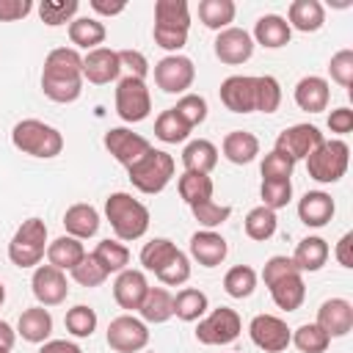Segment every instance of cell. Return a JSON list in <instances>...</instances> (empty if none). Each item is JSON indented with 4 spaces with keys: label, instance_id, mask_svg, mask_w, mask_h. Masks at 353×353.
Segmentation results:
<instances>
[{
    "label": "cell",
    "instance_id": "6da1fadb",
    "mask_svg": "<svg viewBox=\"0 0 353 353\" xmlns=\"http://www.w3.org/2000/svg\"><path fill=\"white\" fill-rule=\"evenodd\" d=\"M41 91L52 102H74L83 91V55L74 47H55L44 58Z\"/></svg>",
    "mask_w": 353,
    "mask_h": 353
},
{
    "label": "cell",
    "instance_id": "7a4b0ae2",
    "mask_svg": "<svg viewBox=\"0 0 353 353\" xmlns=\"http://www.w3.org/2000/svg\"><path fill=\"white\" fill-rule=\"evenodd\" d=\"M105 218L116 234V240L132 243L138 237L146 234L149 229V210L146 204H141L138 199H132L130 193H110L105 199Z\"/></svg>",
    "mask_w": 353,
    "mask_h": 353
},
{
    "label": "cell",
    "instance_id": "3957f363",
    "mask_svg": "<svg viewBox=\"0 0 353 353\" xmlns=\"http://www.w3.org/2000/svg\"><path fill=\"white\" fill-rule=\"evenodd\" d=\"M190 30V8L185 0H157L154 3V44L176 55Z\"/></svg>",
    "mask_w": 353,
    "mask_h": 353
},
{
    "label": "cell",
    "instance_id": "277c9868",
    "mask_svg": "<svg viewBox=\"0 0 353 353\" xmlns=\"http://www.w3.org/2000/svg\"><path fill=\"white\" fill-rule=\"evenodd\" d=\"M11 143H14L19 152L30 154V157L50 160V157H58V154H61V149H63V135H61L55 127L39 121V119H22V121H17L14 130H11Z\"/></svg>",
    "mask_w": 353,
    "mask_h": 353
},
{
    "label": "cell",
    "instance_id": "5b68a950",
    "mask_svg": "<svg viewBox=\"0 0 353 353\" xmlns=\"http://www.w3.org/2000/svg\"><path fill=\"white\" fill-rule=\"evenodd\" d=\"M174 168H176L174 157H171L168 152H163V149H154V146H152V149H149V152H146L135 165H130V168H127V174H130V182H132V188H135V190L154 196V193H160V190L171 182Z\"/></svg>",
    "mask_w": 353,
    "mask_h": 353
},
{
    "label": "cell",
    "instance_id": "8992f818",
    "mask_svg": "<svg viewBox=\"0 0 353 353\" xmlns=\"http://www.w3.org/2000/svg\"><path fill=\"white\" fill-rule=\"evenodd\" d=\"M47 254V226L41 218H28L8 243V259L17 268H39Z\"/></svg>",
    "mask_w": 353,
    "mask_h": 353
},
{
    "label": "cell",
    "instance_id": "52a82bcc",
    "mask_svg": "<svg viewBox=\"0 0 353 353\" xmlns=\"http://www.w3.org/2000/svg\"><path fill=\"white\" fill-rule=\"evenodd\" d=\"M347 160H350V149L345 141L334 138V141H323L309 157H306V171L312 179L331 185L339 182L347 171Z\"/></svg>",
    "mask_w": 353,
    "mask_h": 353
},
{
    "label": "cell",
    "instance_id": "ba28073f",
    "mask_svg": "<svg viewBox=\"0 0 353 353\" xmlns=\"http://www.w3.org/2000/svg\"><path fill=\"white\" fill-rule=\"evenodd\" d=\"M149 110H152V97L146 88V80H138L130 74L121 77L116 85V113L121 116V121L138 124L149 116Z\"/></svg>",
    "mask_w": 353,
    "mask_h": 353
},
{
    "label": "cell",
    "instance_id": "9c48e42d",
    "mask_svg": "<svg viewBox=\"0 0 353 353\" xmlns=\"http://www.w3.org/2000/svg\"><path fill=\"white\" fill-rule=\"evenodd\" d=\"M243 331V323H240V314L229 306H218L212 309L204 320H199L196 325V339L201 345H229L240 336Z\"/></svg>",
    "mask_w": 353,
    "mask_h": 353
},
{
    "label": "cell",
    "instance_id": "30bf717a",
    "mask_svg": "<svg viewBox=\"0 0 353 353\" xmlns=\"http://www.w3.org/2000/svg\"><path fill=\"white\" fill-rule=\"evenodd\" d=\"M196 80V66L188 55H165L154 63V83L165 94H185Z\"/></svg>",
    "mask_w": 353,
    "mask_h": 353
},
{
    "label": "cell",
    "instance_id": "8fae6325",
    "mask_svg": "<svg viewBox=\"0 0 353 353\" xmlns=\"http://www.w3.org/2000/svg\"><path fill=\"white\" fill-rule=\"evenodd\" d=\"M108 345L116 353H138L149 345V328L132 314H119L108 325Z\"/></svg>",
    "mask_w": 353,
    "mask_h": 353
},
{
    "label": "cell",
    "instance_id": "7c38bea8",
    "mask_svg": "<svg viewBox=\"0 0 353 353\" xmlns=\"http://www.w3.org/2000/svg\"><path fill=\"white\" fill-rule=\"evenodd\" d=\"M323 141L325 138H323V132L314 124H292L284 132H279L273 149L281 152V154H287L292 163H298V160H306Z\"/></svg>",
    "mask_w": 353,
    "mask_h": 353
},
{
    "label": "cell",
    "instance_id": "4fadbf2b",
    "mask_svg": "<svg viewBox=\"0 0 353 353\" xmlns=\"http://www.w3.org/2000/svg\"><path fill=\"white\" fill-rule=\"evenodd\" d=\"M248 334H251V342L265 350V353H281L290 347V336L292 331L287 328V323L276 314H256L251 323H248Z\"/></svg>",
    "mask_w": 353,
    "mask_h": 353
},
{
    "label": "cell",
    "instance_id": "5bb4252c",
    "mask_svg": "<svg viewBox=\"0 0 353 353\" xmlns=\"http://www.w3.org/2000/svg\"><path fill=\"white\" fill-rule=\"evenodd\" d=\"M105 149H108L124 168H130V165H135V163L152 149V143H149L143 135H138V132H132V130H127V127H113V130L105 132Z\"/></svg>",
    "mask_w": 353,
    "mask_h": 353
},
{
    "label": "cell",
    "instance_id": "9a60e30c",
    "mask_svg": "<svg viewBox=\"0 0 353 353\" xmlns=\"http://www.w3.org/2000/svg\"><path fill=\"white\" fill-rule=\"evenodd\" d=\"M30 287H33V295H36L39 306H58L69 295V281H66L63 270H58L52 265H39L33 270Z\"/></svg>",
    "mask_w": 353,
    "mask_h": 353
},
{
    "label": "cell",
    "instance_id": "2e32d148",
    "mask_svg": "<svg viewBox=\"0 0 353 353\" xmlns=\"http://www.w3.org/2000/svg\"><path fill=\"white\" fill-rule=\"evenodd\" d=\"M212 50L218 55L221 63H229V66H237V63H245L251 55H254V39L248 30L243 28H226L215 36L212 41Z\"/></svg>",
    "mask_w": 353,
    "mask_h": 353
},
{
    "label": "cell",
    "instance_id": "e0dca14e",
    "mask_svg": "<svg viewBox=\"0 0 353 353\" xmlns=\"http://www.w3.org/2000/svg\"><path fill=\"white\" fill-rule=\"evenodd\" d=\"M119 74H121L119 50L97 47V50H88L83 55V80H88L94 85H105V83L119 80Z\"/></svg>",
    "mask_w": 353,
    "mask_h": 353
},
{
    "label": "cell",
    "instance_id": "ac0fdd59",
    "mask_svg": "<svg viewBox=\"0 0 353 353\" xmlns=\"http://www.w3.org/2000/svg\"><path fill=\"white\" fill-rule=\"evenodd\" d=\"M317 325L328 336H345L353 328V303L345 298H328L317 309Z\"/></svg>",
    "mask_w": 353,
    "mask_h": 353
},
{
    "label": "cell",
    "instance_id": "d6986e66",
    "mask_svg": "<svg viewBox=\"0 0 353 353\" xmlns=\"http://www.w3.org/2000/svg\"><path fill=\"white\" fill-rule=\"evenodd\" d=\"M146 292H149V281H146L143 270L127 268V270H121V273L116 276V281H113V298H116V303H119L121 309H127V312H138V306H141V301L146 298Z\"/></svg>",
    "mask_w": 353,
    "mask_h": 353
},
{
    "label": "cell",
    "instance_id": "ffe728a7",
    "mask_svg": "<svg viewBox=\"0 0 353 353\" xmlns=\"http://www.w3.org/2000/svg\"><path fill=\"white\" fill-rule=\"evenodd\" d=\"M221 102L232 113H251L254 110V77L248 74H232L218 88Z\"/></svg>",
    "mask_w": 353,
    "mask_h": 353
},
{
    "label": "cell",
    "instance_id": "44dd1931",
    "mask_svg": "<svg viewBox=\"0 0 353 353\" xmlns=\"http://www.w3.org/2000/svg\"><path fill=\"white\" fill-rule=\"evenodd\" d=\"M226 254H229L226 240L212 229H201L190 237V256L204 268H218L226 259Z\"/></svg>",
    "mask_w": 353,
    "mask_h": 353
},
{
    "label": "cell",
    "instance_id": "7402d4cb",
    "mask_svg": "<svg viewBox=\"0 0 353 353\" xmlns=\"http://www.w3.org/2000/svg\"><path fill=\"white\" fill-rule=\"evenodd\" d=\"M328 99H331V88H328V80L325 77H317V74H309V77H301L298 85H295V105L306 113H320L328 108Z\"/></svg>",
    "mask_w": 353,
    "mask_h": 353
},
{
    "label": "cell",
    "instance_id": "603a6c76",
    "mask_svg": "<svg viewBox=\"0 0 353 353\" xmlns=\"http://www.w3.org/2000/svg\"><path fill=\"white\" fill-rule=\"evenodd\" d=\"M334 210H336L334 207V199L325 190H309L298 201V218H301V223H306L312 229L325 226L334 218Z\"/></svg>",
    "mask_w": 353,
    "mask_h": 353
},
{
    "label": "cell",
    "instance_id": "cb8c5ba5",
    "mask_svg": "<svg viewBox=\"0 0 353 353\" xmlns=\"http://www.w3.org/2000/svg\"><path fill=\"white\" fill-rule=\"evenodd\" d=\"M325 22V8L320 0H292L287 8V25L290 30H301V33H314L320 30Z\"/></svg>",
    "mask_w": 353,
    "mask_h": 353
},
{
    "label": "cell",
    "instance_id": "d4e9b609",
    "mask_svg": "<svg viewBox=\"0 0 353 353\" xmlns=\"http://www.w3.org/2000/svg\"><path fill=\"white\" fill-rule=\"evenodd\" d=\"M17 334L25 339V342H33V345H44L47 336L52 334V314L44 309V306H30L19 314V323H17Z\"/></svg>",
    "mask_w": 353,
    "mask_h": 353
},
{
    "label": "cell",
    "instance_id": "484cf974",
    "mask_svg": "<svg viewBox=\"0 0 353 353\" xmlns=\"http://www.w3.org/2000/svg\"><path fill=\"white\" fill-rule=\"evenodd\" d=\"M221 152L229 163L245 165L259 154V138L254 132H245V130H232V132H226V138L221 143Z\"/></svg>",
    "mask_w": 353,
    "mask_h": 353
},
{
    "label": "cell",
    "instance_id": "4316f807",
    "mask_svg": "<svg viewBox=\"0 0 353 353\" xmlns=\"http://www.w3.org/2000/svg\"><path fill=\"white\" fill-rule=\"evenodd\" d=\"M63 229L66 234L77 237V240H88L99 232V212L91 207V204H72L66 212H63Z\"/></svg>",
    "mask_w": 353,
    "mask_h": 353
},
{
    "label": "cell",
    "instance_id": "83f0119b",
    "mask_svg": "<svg viewBox=\"0 0 353 353\" xmlns=\"http://www.w3.org/2000/svg\"><path fill=\"white\" fill-rule=\"evenodd\" d=\"M290 36H292V30H290L287 19L279 17V14H265V17H259L256 25H254V39H256V44H262V47H268V50H279V47L290 44Z\"/></svg>",
    "mask_w": 353,
    "mask_h": 353
},
{
    "label": "cell",
    "instance_id": "f1b7e54d",
    "mask_svg": "<svg viewBox=\"0 0 353 353\" xmlns=\"http://www.w3.org/2000/svg\"><path fill=\"white\" fill-rule=\"evenodd\" d=\"M182 165L185 171L196 174H210L218 165V146L207 138H196L182 149Z\"/></svg>",
    "mask_w": 353,
    "mask_h": 353
},
{
    "label": "cell",
    "instance_id": "f546056e",
    "mask_svg": "<svg viewBox=\"0 0 353 353\" xmlns=\"http://www.w3.org/2000/svg\"><path fill=\"white\" fill-rule=\"evenodd\" d=\"M83 256H85V248L72 234H61L52 243H47V262L58 270H72Z\"/></svg>",
    "mask_w": 353,
    "mask_h": 353
},
{
    "label": "cell",
    "instance_id": "4dcf8cb0",
    "mask_svg": "<svg viewBox=\"0 0 353 353\" xmlns=\"http://www.w3.org/2000/svg\"><path fill=\"white\" fill-rule=\"evenodd\" d=\"M268 290H270L273 303L279 309H284V312H295L303 303V298H306V284H303L301 273H290V276L273 281Z\"/></svg>",
    "mask_w": 353,
    "mask_h": 353
},
{
    "label": "cell",
    "instance_id": "1f68e13d",
    "mask_svg": "<svg viewBox=\"0 0 353 353\" xmlns=\"http://www.w3.org/2000/svg\"><path fill=\"white\" fill-rule=\"evenodd\" d=\"M328 243L323 240V237H317V234H312V237H303L298 245H295V254H292V262H295V268L303 273V270H309V273H314V270H320L323 265H325V259H328Z\"/></svg>",
    "mask_w": 353,
    "mask_h": 353
},
{
    "label": "cell",
    "instance_id": "d6a6232c",
    "mask_svg": "<svg viewBox=\"0 0 353 353\" xmlns=\"http://www.w3.org/2000/svg\"><path fill=\"white\" fill-rule=\"evenodd\" d=\"M138 312H141L143 323L160 325V323H165V320L174 317V295L168 290H163V287H149V292L141 301Z\"/></svg>",
    "mask_w": 353,
    "mask_h": 353
},
{
    "label": "cell",
    "instance_id": "836d02e7",
    "mask_svg": "<svg viewBox=\"0 0 353 353\" xmlns=\"http://www.w3.org/2000/svg\"><path fill=\"white\" fill-rule=\"evenodd\" d=\"M179 254H182V251H179L168 237H154V240H149V243L141 248V265L157 276V273L165 270Z\"/></svg>",
    "mask_w": 353,
    "mask_h": 353
},
{
    "label": "cell",
    "instance_id": "e575fe53",
    "mask_svg": "<svg viewBox=\"0 0 353 353\" xmlns=\"http://www.w3.org/2000/svg\"><path fill=\"white\" fill-rule=\"evenodd\" d=\"M69 41L83 50H97L105 41V25L97 17H74L69 22Z\"/></svg>",
    "mask_w": 353,
    "mask_h": 353
},
{
    "label": "cell",
    "instance_id": "d590c367",
    "mask_svg": "<svg viewBox=\"0 0 353 353\" xmlns=\"http://www.w3.org/2000/svg\"><path fill=\"white\" fill-rule=\"evenodd\" d=\"M176 190H179L182 201H185L188 207H193V204L210 201V199H212V190H215V185H212L210 174H196V171H185V174H182L179 179H176Z\"/></svg>",
    "mask_w": 353,
    "mask_h": 353
},
{
    "label": "cell",
    "instance_id": "8d00e7d4",
    "mask_svg": "<svg viewBox=\"0 0 353 353\" xmlns=\"http://www.w3.org/2000/svg\"><path fill=\"white\" fill-rule=\"evenodd\" d=\"M207 309H210V301H207V295H204L201 290H196V287H185V290H179V292L174 295V314H176L179 320H185V323L199 320Z\"/></svg>",
    "mask_w": 353,
    "mask_h": 353
},
{
    "label": "cell",
    "instance_id": "74e56055",
    "mask_svg": "<svg viewBox=\"0 0 353 353\" xmlns=\"http://www.w3.org/2000/svg\"><path fill=\"white\" fill-rule=\"evenodd\" d=\"M234 3L232 0H201L199 3V19L210 28V30H226L229 22L234 19Z\"/></svg>",
    "mask_w": 353,
    "mask_h": 353
},
{
    "label": "cell",
    "instance_id": "f35d334b",
    "mask_svg": "<svg viewBox=\"0 0 353 353\" xmlns=\"http://www.w3.org/2000/svg\"><path fill=\"white\" fill-rule=\"evenodd\" d=\"M281 105V85L270 74L254 77V110L259 113H276Z\"/></svg>",
    "mask_w": 353,
    "mask_h": 353
},
{
    "label": "cell",
    "instance_id": "ab89813d",
    "mask_svg": "<svg viewBox=\"0 0 353 353\" xmlns=\"http://www.w3.org/2000/svg\"><path fill=\"white\" fill-rule=\"evenodd\" d=\"M276 226H279V221H276V212L273 210H268V207H254V210H248V215H245V221H243V229H245V234L251 237V240H256V243H262V240H270L273 234H276Z\"/></svg>",
    "mask_w": 353,
    "mask_h": 353
},
{
    "label": "cell",
    "instance_id": "60d3db41",
    "mask_svg": "<svg viewBox=\"0 0 353 353\" xmlns=\"http://www.w3.org/2000/svg\"><path fill=\"white\" fill-rule=\"evenodd\" d=\"M94 256H97V262L108 270V276L110 273H121V270H127V262H130V251H127V245L124 243H119V240H99L97 243V248L91 251Z\"/></svg>",
    "mask_w": 353,
    "mask_h": 353
},
{
    "label": "cell",
    "instance_id": "b9f144b4",
    "mask_svg": "<svg viewBox=\"0 0 353 353\" xmlns=\"http://www.w3.org/2000/svg\"><path fill=\"white\" fill-rule=\"evenodd\" d=\"M290 342L301 353H325V347L331 345V336L317 323H303L301 328H295V334L290 336Z\"/></svg>",
    "mask_w": 353,
    "mask_h": 353
},
{
    "label": "cell",
    "instance_id": "7bdbcfd3",
    "mask_svg": "<svg viewBox=\"0 0 353 353\" xmlns=\"http://www.w3.org/2000/svg\"><path fill=\"white\" fill-rule=\"evenodd\" d=\"M154 135L163 141V143H182L188 135H190V127L176 116L174 108L163 110L157 119H154Z\"/></svg>",
    "mask_w": 353,
    "mask_h": 353
},
{
    "label": "cell",
    "instance_id": "ee69618b",
    "mask_svg": "<svg viewBox=\"0 0 353 353\" xmlns=\"http://www.w3.org/2000/svg\"><path fill=\"white\" fill-rule=\"evenodd\" d=\"M254 287H256V270L248 265H234L223 276V290L232 298H248L254 292Z\"/></svg>",
    "mask_w": 353,
    "mask_h": 353
},
{
    "label": "cell",
    "instance_id": "f6af8a7d",
    "mask_svg": "<svg viewBox=\"0 0 353 353\" xmlns=\"http://www.w3.org/2000/svg\"><path fill=\"white\" fill-rule=\"evenodd\" d=\"M80 3L77 0H41L39 3V17L44 25L50 28H58L63 22H72L74 14H77Z\"/></svg>",
    "mask_w": 353,
    "mask_h": 353
},
{
    "label": "cell",
    "instance_id": "bcb514c9",
    "mask_svg": "<svg viewBox=\"0 0 353 353\" xmlns=\"http://www.w3.org/2000/svg\"><path fill=\"white\" fill-rule=\"evenodd\" d=\"M63 325H66V331H69L72 336L85 339V336H91V334L97 331V312H94L91 306H85V303H77V306H72V309L66 312Z\"/></svg>",
    "mask_w": 353,
    "mask_h": 353
},
{
    "label": "cell",
    "instance_id": "7dc6e473",
    "mask_svg": "<svg viewBox=\"0 0 353 353\" xmlns=\"http://www.w3.org/2000/svg\"><path fill=\"white\" fill-rule=\"evenodd\" d=\"M259 196H262V207L268 210H281L290 204L292 199V182L290 179H262V188H259Z\"/></svg>",
    "mask_w": 353,
    "mask_h": 353
},
{
    "label": "cell",
    "instance_id": "c3c4849f",
    "mask_svg": "<svg viewBox=\"0 0 353 353\" xmlns=\"http://www.w3.org/2000/svg\"><path fill=\"white\" fill-rule=\"evenodd\" d=\"M174 110H176V116L193 130V127H199V124L207 119V99L199 97V94H182L179 102L174 105Z\"/></svg>",
    "mask_w": 353,
    "mask_h": 353
},
{
    "label": "cell",
    "instance_id": "681fc988",
    "mask_svg": "<svg viewBox=\"0 0 353 353\" xmlns=\"http://www.w3.org/2000/svg\"><path fill=\"white\" fill-rule=\"evenodd\" d=\"M72 279H74L80 287H99V284L108 279V270L97 262L94 254H85V256L72 268Z\"/></svg>",
    "mask_w": 353,
    "mask_h": 353
},
{
    "label": "cell",
    "instance_id": "f907efd6",
    "mask_svg": "<svg viewBox=\"0 0 353 353\" xmlns=\"http://www.w3.org/2000/svg\"><path fill=\"white\" fill-rule=\"evenodd\" d=\"M193 210V218L204 226V229H215V226H221L229 215H232V207L229 204H218V201H201V204H193L190 207Z\"/></svg>",
    "mask_w": 353,
    "mask_h": 353
},
{
    "label": "cell",
    "instance_id": "816d5d0a",
    "mask_svg": "<svg viewBox=\"0 0 353 353\" xmlns=\"http://www.w3.org/2000/svg\"><path fill=\"white\" fill-rule=\"evenodd\" d=\"M328 72H331V80L339 83L342 88L350 91L353 85V50H339L331 55L328 61Z\"/></svg>",
    "mask_w": 353,
    "mask_h": 353
},
{
    "label": "cell",
    "instance_id": "f5cc1de1",
    "mask_svg": "<svg viewBox=\"0 0 353 353\" xmlns=\"http://www.w3.org/2000/svg\"><path fill=\"white\" fill-rule=\"evenodd\" d=\"M292 168H295V163L287 154L270 149L265 154V160H262V179H290Z\"/></svg>",
    "mask_w": 353,
    "mask_h": 353
},
{
    "label": "cell",
    "instance_id": "db71d44e",
    "mask_svg": "<svg viewBox=\"0 0 353 353\" xmlns=\"http://www.w3.org/2000/svg\"><path fill=\"white\" fill-rule=\"evenodd\" d=\"M290 273H301V270L295 268L292 256H270V259L265 262V268H262V281H265V287H270L273 281H279V279H284V276H290Z\"/></svg>",
    "mask_w": 353,
    "mask_h": 353
},
{
    "label": "cell",
    "instance_id": "11a10c76",
    "mask_svg": "<svg viewBox=\"0 0 353 353\" xmlns=\"http://www.w3.org/2000/svg\"><path fill=\"white\" fill-rule=\"evenodd\" d=\"M157 279H160L163 284H168V287H179V284H185V281L190 279V259H188L185 254H179L165 270L157 273Z\"/></svg>",
    "mask_w": 353,
    "mask_h": 353
},
{
    "label": "cell",
    "instance_id": "9f6ffc18",
    "mask_svg": "<svg viewBox=\"0 0 353 353\" xmlns=\"http://www.w3.org/2000/svg\"><path fill=\"white\" fill-rule=\"evenodd\" d=\"M119 61H121V69H130V77L143 80L149 74V61L138 50H119Z\"/></svg>",
    "mask_w": 353,
    "mask_h": 353
},
{
    "label": "cell",
    "instance_id": "6f0895ef",
    "mask_svg": "<svg viewBox=\"0 0 353 353\" xmlns=\"http://www.w3.org/2000/svg\"><path fill=\"white\" fill-rule=\"evenodd\" d=\"M33 11L30 0H0V22H17L25 19Z\"/></svg>",
    "mask_w": 353,
    "mask_h": 353
},
{
    "label": "cell",
    "instance_id": "680465c9",
    "mask_svg": "<svg viewBox=\"0 0 353 353\" xmlns=\"http://www.w3.org/2000/svg\"><path fill=\"white\" fill-rule=\"evenodd\" d=\"M328 130L336 135H347L353 130V110L350 108H336L328 113Z\"/></svg>",
    "mask_w": 353,
    "mask_h": 353
},
{
    "label": "cell",
    "instance_id": "91938a15",
    "mask_svg": "<svg viewBox=\"0 0 353 353\" xmlns=\"http://www.w3.org/2000/svg\"><path fill=\"white\" fill-rule=\"evenodd\" d=\"M350 248H353V232H345V234L339 237V243H336V251H334V256H336V262H339L342 268H353V254H350Z\"/></svg>",
    "mask_w": 353,
    "mask_h": 353
},
{
    "label": "cell",
    "instance_id": "94428289",
    "mask_svg": "<svg viewBox=\"0 0 353 353\" xmlns=\"http://www.w3.org/2000/svg\"><path fill=\"white\" fill-rule=\"evenodd\" d=\"M39 353H83L74 342H66V339H50L39 347Z\"/></svg>",
    "mask_w": 353,
    "mask_h": 353
},
{
    "label": "cell",
    "instance_id": "6125c7cd",
    "mask_svg": "<svg viewBox=\"0 0 353 353\" xmlns=\"http://www.w3.org/2000/svg\"><path fill=\"white\" fill-rule=\"evenodd\" d=\"M91 8H94L97 14H102V17H116V14H121V11L127 8V3H124V0H116V3H105V0H91Z\"/></svg>",
    "mask_w": 353,
    "mask_h": 353
},
{
    "label": "cell",
    "instance_id": "be15d7a7",
    "mask_svg": "<svg viewBox=\"0 0 353 353\" xmlns=\"http://www.w3.org/2000/svg\"><path fill=\"white\" fill-rule=\"evenodd\" d=\"M14 342H17V331H14L6 320H0V347L11 350V347H14Z\"/></svg>",
    "mask_w": 353,
    "mask_h": 353
},
{
    "label": "cell",
    "instance_id": "e7e4bbea",
    "mask_svg": "<svg viewBox=\"0 0 353 353\" xmlns=\"http://www.w3.org/2000/svg\"><path fill=\"white\" fill-rule=\"evenodd\" d=\"M3 301H6V287H3V281H0V306H3Z\"/></svg>",
    "mask_w": 353,
    "mask_h": 353
},
{
    "label": "cell",
    "instance_id": "03108f58",
    "mask_svg": "<svg viewBox=\"0 0 353 353\" xmlns=\"http://www.w3.org/2000/svg\"><path fill=\"white\" fill-rule=\"evenodd\" d=\"M0 353H8V350H6V347H0Z\"/></svg>",
    "mask_w": 353,
    "mask_h": 353
}]
</instances>
